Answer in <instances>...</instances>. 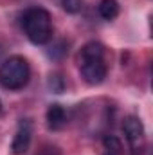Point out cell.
Returning a JSON list of instances; mask_svg holds the SVG:
<instances>
[{
	"mask_svg": "<svg viewBox=\"0 0 153 155\" xmlns=\"http://www.w3.org/2000/svg\"><path fill=\"white\" fill-rule=\"evenodd\" d=\"M22 27L34 45H45L52 38V20L47 9L31 7L24 13Z\"/></svg>",
	"mask_w": 153,
	"mask_h": 155,
	"instance_id": "cell-1",
	"label": "cell"
},
{
	"mask_svg": "<svg viewBox=\"0 0 153 155\" xmlns=\"http://www.w3.org/2000/svg\"><path fill=\"white\" fill-rule=\"evenodd\" d=\"M31 79V67L25 58L11 56L0 65V85L7 90H20Z\"/></svg>",
	"mask_w": 153,
	"mask_h": 155,
	"instance_id": "cell-2",
	"label": "cell"
},
{
	"mask_svg": "<svg viewBox=\"0 0 153 155\" xmlns=\"http://www.w3.org/2000/svg\"><path fill=\"white\" fill-rule=\"evenodd\" d=\"M122 132L126 135V141L130 144L132 155H142L146 148V132L144 124L139 117L128 116L122 121Z\"/></svg>",
	"mask_w": 153,
	"mask_h": 155,
	"instance_id": "cell-3",
	"label": "cell"
},
{
	"mask_svg": "<svg viewBox=\"0 0 153 155\" xmlns=\"http://www.w3.org/2000/svg\"><path fill=\"white\" fill-rule=\"evenodd\" d=\"M79 71L81 78L88 83V85H101L106 78V63L105 58H96V60H79Z\"/></svg>",
	"mask_w": 153,
	"mask_h": 155,
	"instance_id": "cell-4",
	"label": "cell"
},
{
	"mask_svg": "<svg viewBox=\"0 0 153 155\" xmlns=\"http://www.w3.org/2000/svg\"><path fill=\"white\" fill-rule=\"evenodd\" d=\"M31 137H33L31 124L29 123H22L20 128L15 134L13 143H11V152L15 155H24L29 150V146H31Z\"/></svg>",
	"mask_w": 153,
	"mask_h": 155,
	"instance_id": "cell-5",
	"label": "cell"
},
{
	"mask_svg": "<svg viewBox=\"0 0 153 155\" xmlns=\"http://www.w3.org/2000/svg\"><path fill=\"white\" fill-rule=\"evenodd\" d=\"M47 124L50 130H61L67 124V112L61 105L54 103L47 108Z\"/></svg>",
	"mask_w": 153,
	"mask_h": 155,
	"instance_id": "cell-6",
	"label": "cell"
},
{
	"mask_svg": "<svg viewBox=\"0 0 153 155\" xmlns=\"http://www.w3.org/2000/svg\"><path fill=\"white\" fill-rule=\"evenodd\" d=\"M97 13L105 20H114L119 15V2L117 0H101L97 5Z\"/></svg>",
	"mask_w": 153,
	"mask_h": 155,
	"instance_id": "cell-7",
	"label": "cell"
},
{
	"mask_svg": "<svg viewBox=\"0 0 153 155\" xmlns=\"http://www.w3.org/2000/svg\"><path fill=\"white\" fill-rule=\"evenodd\" d=\"M96 58H105V47L97 41H88L79 54V60H96Z\"/></svg>",
	"mask_w": 153,
	"mask_h": 155,
	"instance_id": "cell-8",
	"label": "cell"
},
{
	"mask_svg": "<svg viewBox=\"0 0 153 155\" xmlns=\"http://www.w3.org/2000/svg\"><path fill=\"white\" fill-rule=\"evenodd\" d=\"M103 144H105V148L108 150V153H114V155H119L121 150H122V144H121V141H119L115 135H106V137L103 139Z\"/></svg>",
	"mask_w": 153,
	"mask_h": 155,
	"instance_id": "cell-9",
	"label": "cell"
},
{
	"mask_svg": "<svg viewBox=\"0 0 153 155\" xmlns=\"http://www.w3.org/2000/svg\"><path fill=\"white\" fill-rule=\"evenodd\" d=\"M61 5L67 13H79L81 11V0H61Z\"/></svg>",
	"mask_w": 153,
	"mask_h": 155,
	"instance_id": "cell-10",
	"label": "cell"
},
{
	"mask_svg": "<svg viewBox=\"0 0 153 155\" xmlns=\"http://www.w3.org/2000/svg\"><path fill=\"white\" fill-rule=\"evenodd\" d=\"M106 155H114V153H106Z\"/></svg>",
	"mask_w": 153,
	"mask_h": 155,
	"instance_id": "cell-11",
	"label": "cell"
},
{
	"mask_svg": "<svg viewBox=\"0 0 153 155\" xmlns=\"http://www.w3.org/2000/svg\"><path fill=\"white\" fill-rule=\"evenodd\" d=\"M0 108H2V103H0Z\"/></svg>",
	"mask_w": 153,
	"mask_h": 155,
	"instance_id": "cell-12",
	"label": "cell"
}]
</instances>
